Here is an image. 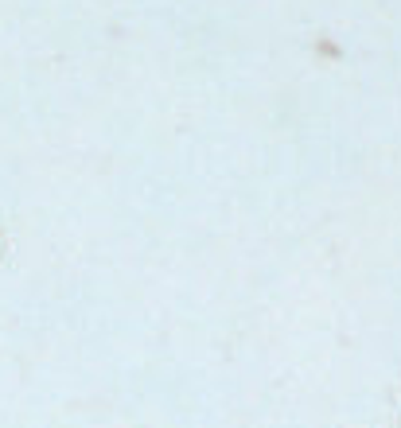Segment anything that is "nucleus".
<instances>
[]
</instances>
